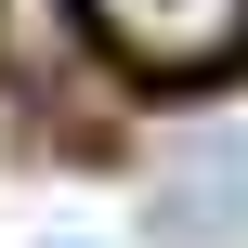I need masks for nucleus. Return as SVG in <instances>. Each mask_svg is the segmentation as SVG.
I'll use <instances>...</instances> for the list:
<instances>
[{"label": "nucleus", "instance_id": "7ed1b4c3", "mask_svg": "<svg viewBox=\"0 0 248 248\" xmlns=\"http://www.w3.org/2000/svg\"><path fill=\"white\" fill-rule=\"evenodd\" d=\"M235 209H248V183H235V170H209V183L170 196V235H235Z\"/></svg>", "mask_w": 248, "mask_h": 248}, {"label": "nucleus", "instance_id": "f257e3e1", "mask_svg": "<svg viewBox=\"0 0 248 248\" xmlns=\"http://www.w3.org/2000/svg\"><path fill=\"white\" fill-rule=\"evenodd\" d=\"M92 39L131 78H235L248 65V0H92Z\"/></svg>", "mask_w": 248, "mask_h": 248}, {"label": "nucleus", "instance_id": "f03ea898", "mask_svg": "<svg viewBox=\"0 0 248 248\" xmlns=\"http://www.w3.org/2000/svg\"><path fill=\"white\" fill-rule=\"evenodd\" d=\"M78 39H92V0H0V52H13L26 78H52Z\"/></svg>", "mask_w": 248, "mask_h": 248}]
</instances>
